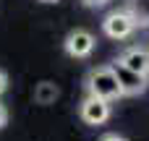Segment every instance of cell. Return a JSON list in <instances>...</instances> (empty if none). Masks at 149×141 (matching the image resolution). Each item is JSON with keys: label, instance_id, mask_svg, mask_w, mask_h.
<instances>
[{"label": "cell", "instance_id": "cell-3", "mask_svg": "<svg viewBox=\"0 0 149 141\" xmlns=\"http://www.w3.org/2000/svg\"><path fill=\"white\" fill-rule=\"evenodd\" d=\"M113 73H115V78H118V86H120V92H123V97H136V94H144L149 86V76H141V73H134V71H128V68H123V65H113Z\"/></svg>", "mask_w": 149, "mask_h": 141}, {"label": "cell", "instance_id": "cell-10", "mask_svg": "<svg viewBox=\"0 0 149 141\" xmlns=\"http://www.w3.org/2000/svg\"><path fill=\"white\" fill-rule=\"evenodd\" d=\"M5 123H8V110H5V105L0 102V128H3Z\"/></svg>", "mask_w": 149, "mask_h": 141}, {"label": "cell", "instance_id": "cell-9", "mask_svg": "<svg viewBox=\"0 0 149 141\" xmlns=\"http://www.w3.org/2000/svg\"><path fill=\"white\" fill-rule=\"evenodd\" d=\"M8 92V76H5V71H0V94H5Z\"/></svg>", "mask_w": 149, "mask_h": 141}, {"label": "cell", "instance_id": "cell-7", "mask_svg": "<svg viewBox=\"0 0 149 141\" xmlns=\"http://www.w3.org/2000/svg\"><path fill=\"white\" fill-rule=\"evenodd\" d=\"M58 86L52 84V81H39L37 86H34V102L37 105H52L55 99H58Z\"/></svg>", "mask_w": 149, "mask_h": 141}, {"label": "cell", "instance_id": "cell-12", "mask_svg": "<svg viewBox=\"0 0 149 141\" xmlns=\"http://www.w3.org/2000/svg\"><path fill=\"white\" fill-rule=\"evenodd\" d=\"M107 0H84V5H89V8H97V5H105Z\"/></svg>", "mask_w": 149, "mask_h": 141}, {"label": "cell", "instance_id": "cell-13", "mask_svg": "<svg viewBox=\"0 0 149 141\" xmlns=\"http://www.w3.org/2000/svg\"><path fill=\"white\" fill-rule=\"evenodd\" d=\"M42 3H58V0H42Z\"/></svg>", "mask_w": 149, "mask_h": 141}, {"label": "cell", "instance_id": "cell-2", "mask_svg": "<svg viewBox=\"0 0 149 141\" xmlns=\"http://www.w3.org/2000/svg\"><path fill=\"white\" fill-rule=\"evenodd\" d=\"M134 29H136V21L131 18L128 10H113V13H107L105 21H102V31H105L110 39H126V37L134 34Z\"/></svg>", "mask_w": 149, "mask_h": 141}, {"label": "cell", "instance_id": "cell-8", "mask_svg": "<svg viewBox=\"0 0 149 141\" xmlns=\"http://www.w3.org/2000/svg\"><path fill=\"white\" fill-rule=\"evenodd\" d=\"M126 10L136 21V26H149V0H128Z\"/></svg>", "mask_w": 149, "mask_h": 141}, {"label": "cell", "instance_id": "cell-5", "mask_svg": "<svg viewBox=\"0 0 149 141\" xmlns=\"http://www.w3.org/2000/svg\"><path fill=\"white\" fill-rule=\"evenodd\" d=\"M79 118L86 126H102V123L110 120V102L97 99V97H86L79 105Z\"/></svg>", "mask_w": 149, "mask_h": 141}, {"label": "cell", "instance_id": "cell-1", "mask_svg": "<svg viewBox=\"0 0 149 141\" xmlns=\"http://www.w3.org/2000/svg\"><path fill=\"white\" fill-rule=\"evenodd\" d=\"M86 92L89 97H97V99H105V102H115L123 97L120 86H118V78L113 73V65H97L86 73Z\"/></svg>", "mask_w": 149, "mask_h": 141}, {"label": "cell", "instance_id": "cell-4", "mask_svg": "<svg viewBox=\"0 0 149 141\" xmlns=\"http://www.w3.org/2000/svg\"><path fill=\"white\" fill-rule=\"evenodd\" d=\"M94 44H97L94 34L86 31V29H73L65 37V42H63L65 55H71V58H89L94 52Z\"/></svg>", "mask_w": 149, "mask_h": 141}, {"label": "cell", "instance_id": "cell-11", "mask_svg": "<svg viewBox=\"0 0 149 141\" xmlns=\"http://www.w3.org/2000/svg\"><path fill=\"white\" fill-rule=\"evenodd\" d=\"M100 141H126V139H123V136H118V133H105Z\"/></svg>", "mask_w": 149, "mask_h": 141}, {"label": "cell", "instance_id": "cell-6", "mask_svg": "<svg viewBox=\"0 0 149 141\" xmlns=\"http://www.w3.org/2000/svg\"><path fill=\"white\" fill-rule=\"evenodd\" d=\"M118 65L134 71V73H141V76H149V50L147 47H128L126 52L118 55L115 60Z\"/></svg>", "mask_w": 149, "mask_h": 141}]
</instances>
